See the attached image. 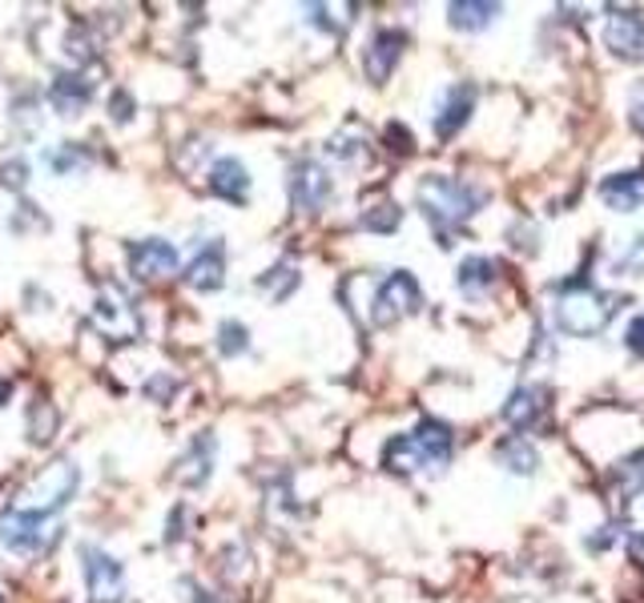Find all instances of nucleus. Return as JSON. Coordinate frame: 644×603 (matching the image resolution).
Instances as JSON below:
<instances>
[{
    "mask_svg": "<svg viewBox=\"0 0 644 603\" xmlns=\"http://www.w3.org/2000/svg\"><path fill=\"white\" fill-rule=\"evenodd\" d=\"M415 201H419L423 218L432 221L435 233L447 238V230H456L471 213H480V206L488 201V189L468 186V182H456V177L444 174H427L415 189Z\"/></svg>",
    "mask_w": 644,
    "mask_h": 603,
    "instance_id": "f257e3e1",
    "label": "nucleus"
},
{
    "mask_svg": "<svg viewBox=\"0 0 644 603\" xmlns=\"http://www.w3.org/2000/svg\"><path fill=\"white\" fill-rule=\"evenodd\" d=\"M451 427L439 423V418H423L411 435H395V439L383 447V467L395 471V475H411L419 467H447L451 463Z\"/></svg>",
    "mask_w": 644,
    "mask_h": 603,
    "instance_id": "f03ea898",
    "label": "nucleus"
},
{
    "mask_svg": "<svg viewBox=\"0 0 644 603\" xmlns=\"http://www.w3.org/2000/svg\"><path fill=\"white\" fill-rule=\"evenodd\" d=\"M616 314V298L597 290L592 282H572L564 286L560 302H556V326L572 338H592L612 322Z\"/></svg>",
    "mask_w": 644,
    "mask_h": 603,
    "instance_id": "7ed1b4c3",
    "label": "nucleus"
},
{
    "mask_svg": "<svg viewBox=\"0 0 644 603\" xmlns=\"http://www.w3.org/2000/svg\"><path fill=\"white\" fill-rule=\"evenodd\" d=\"M77 487H81V471H77V463H73V459H57V463H48L45 471L21 491V500L12 503V507L45 515V519H57L61 511L73 503Z\"/></svg>",
    "mask_w": 644,
    "mask_h": 603,
    "instance_id": "20e7f679",
    "label": "nucleus"
},
{
    "mask_svg": "<svg viewBox=\"0 0 644 603\" xmlns=\"http://www.w3.org/2000/svg\"><path fill=\"white\" fill-rule=\"evenodd\" d=\"M94 326H97V335H106V342L125 347V342H138L141 314L121 286H106L94 302Z\"/></svg>",
    "mask_w": 644,
    "mask_h": 603,
    "instance_id": "39448f33",
    "label": "nucleus"
},
{
    "mask_svg": "<svg viewBox=\"0 0 644 603\" xmlns=\"http://www.w3.org/2000/svg\"><path fill=\"white\" fill-rule=\"evenodd\" d=\"M57 539V519L33 515V511L9 507L0 515V547L12 556H41Z\"/></svg>",
    "mask_w": 644,
    "mask_h": 603,
    "instance_id": "423d86ee",
    "label": "nucleus"
},
{
    "mask_svg": "<svg viewBox=\"0 0 644 603\" xmlns=\"http://www.w3.org/2000/svg\"><path fill=\"white\" fill-rule=\"evenodd\" d=\"M419 282L411 278L407 270H395V274H386L383 282H379L375 298H371V326H379V330H386V326H395L399 318H407V314L419 310Z\"/></svg>",
    "mask_w": 644,
    "mask_h": 603,
    "instance_id": "0eeeda50",
    "label": "nucleus"
},
{
    "mask_svg": "<svg viewBox=\"0 0 644 603\" xmlns=\"http://www.w3.org/2000/svg\"><path fill=\"white\" fill-rule=\"evenodd\" d=\"M81 575L89 603H121L125 600V571L106 547L81 544Z\"/></svg>",
    "mask_w": 644,
    "mask_h": 603,
    "instance_id": "6e6552de",
    "label": "nucleus"
},
{
    "mask_svg": "<svg viewBox=\"0 0 644 603\" xmlns=\"http://www.w3.org/2000/svg\"><path fill=\"white\" fill-rule=\"evenodd\" d=\"M177 245L165 238H145V242L129 245V274L138 282H162L177 274Z\"/></svg>",
    "mask_w": 644,
    "mask_h": 603,
    "instance_id": "1a4fd4ad",
    "label": "nucleus"
},
{
    "mask_svg": "<svg viewBox=\"0 0 644 603\" xmlns=\"http://www.w3.org/2000/svg\"><path fill=\"white\" fill-rule=\"evenodd\" d=\"M330 194H335V182H330V174L318 162L303 157V162L291 169V201H294V209H303V213H318V209L330 201Z\"/></svg>",
    "mask_w": 644,
    "mask_h": 603,
    "instance_id": "9d476101",
    "label": "nucleus"
},
{
    "mask_svg": "<svg viewBox=\"0 0 644 603\" xmlns=\"http://www.w3.org/2000/svg\"><path fill=\"white\" fill-rule=\"evenodd\" d=\"M604 45L624 61H644V17L629 9H612L604 21Z\"/></svg>",
    "mask_w": 644,
    "mask_h": 603,
    "instance_id": "9b49d317",
    "label": "nucleus"
},
{
    "mask_svg": "<svg viewBox=\"0 0 644 603\" xmlns=\"http://www.w3.org/2000/svg\"><path fill=\"white\" fill-rule=\"evenodd\" d=\"M403 48H407V33H399V29H379V33L367 41V53H363L367 77H371L375 85H383L386 77L395 73Z\"/></svg>",
    "mask_w": 644,
    "mask_h": 603,
    "instance_id": "f8f14e48",
    "label": "nucleus"
},
{
    "mask_svg": "<svg viewBox=\"0 0 644 603\" xmlns=\"http://www.w3.org/2000/svg\"><path fill=\"white\" fill-rule=\"evenodd\" d=\"M471 109H476V85L471 81L451 85V89L439 97V109H435V133H439V138H456L459 129L471 121Z\"/></svg>",
    "mask_w": 644,
    "mask_h": 603,
    "instance_id": "ddd939ff",
    "label": "nucleus"
},
{
    "mask_svg": "<svg viewBox=\"0 0 644 603\" xmlns=\"http://www.w3.org/2000/svg\"><path fill=\"white\" fill-rule=\"evenodd\" d=\"M544 415H548V391L544 386H520L504 403V423L515 430H536Z\"/></svg>",
    "mask_w": 644,
    "mask_h": 603,
    "instance_id": "4468645a",
    "label": "nucleus"
},
{
    "mask_svg": "<svg viewBox=\"0 0 644 603\" xmlns=\"http://www.w3.org/2000/svg\"><path fill=\"white\" fill-rule=\"evenodd\" d=\"M214 447H218V442H214L210 430L189 442V451L182 454V463H177V471H174V479L182 483V487H206V483H210Z\"/></svg>",
    "mask_w": 644,
    "mask_h": 603,
    "instance_id": "2eb2a0df",
    "label": "nucleus"
},
{
    "mask_svg": "<svg viewBox=\"0 0 644 603\" xmlns=\"http://www.w3.org/2000/svg\"><path fill=\"white\" fill-rule=\"evenodd\" d=\"M186 282L194 286V290L201 294H214V290H222V282H226V250L222 242L214 238L206 250H198V257L186 266Z\"/></svg>",
    "mask_w": 644,
    "mask_h": 603,
    "instance_id": "dca6fc26",
    "label": "nucleus"
},
{
    "mask_svg": "<svg viewBox=\"0 0 644 603\" xmlns=\"http://www.w3.org/2000/svg\"><path fill=\"white\" fill-rule=\"evenodd\" d=\"M210 194H218L222 201H234V206H242V201L250 198V174L247 165L238 162V157H218V162L210 165Z\"/></svg>",
    "mask_w": 644,
    "mask_h": 603,
    "instance_id": "f3484780",
    "label": "nucleus"
},
{
    "mask_svg": "<svg viewBox=\"0 0 644 603\" xmlns=\"http://www.w3.org/2000/svg\"><path fill=\"white\" fill-rule=\"evenodd\" d=\"M600 198L604 206L616 209V213H633L644 206V169L636 174H612L600 182Z\"/></svg>",
    "mask_w": 644,
    "mask_h": 603,
    "instance_id": "a211bd4d",
    "label": "nucleus"
},
{
    "mask_svg": "<svg viewBox=\"0 0 644 603\" xmlns=\"http://www.w3.org/2000/svg\"><path fill=\"white\" fill-rule=\"evenodd\" d=\"M89 97H94V85L85 81V77H77V73H61V77H53V85H48V105L65 117L81 113L85 105H89Z\"/></svg>",
    "mask_w": 644,
    "mask_h": 603,
    "instance_id": "6ab92c4d",
    "label": "nucleus"
},
{
    "mask_svg": "<svg viewBox=\"0 0 644 603\" xmlns=\"http://www.w3.org/2000/svg\"><path fill=\"white\" fill-rule=\"evenodd\" d=\"M495 282H500V266H495L492 257H480V254L463 257V266H459V290L468 294V298H483Z\"/></svg>",
    "mask_w": 644,
    "mask_h": 603,
    "instance_id": "aec40b11",
    "label": "nucleus"
},
{
    "mask_svg": "<svg viewBox=\"0 0 644 603\" xmlns=\"http://www.w3.org/2000/svg\"><path fill=\"white\" fill-rule=\"evenodd\" d=\"M57 406L48 403L45 395H36L33 406H29V442L33 447H45V442H53V435H57Z\"/></svg>",
    "mask_w": 644,
    "mask_h": 603,
    "instance_id": "412c9836",
    "label": "nucleus"
},
{
    "mask_svg": "<svg viewBox=\"0 0 644 603\" xmlns=\"http://www.w3.org/2000/svg\"><path fill=\"white\" fill-rule=\"evenodd\" d=\"M500 463H504L507 471H515V475H532V471H539V451L524 439H507L504 447H500Z\"/></svg>",
    "mask_w": 644,
    "mask_h": 603,
    "instance_id": "4be33fe9",
    "label": "nucleus"
},
{
    "mask_svg": "<svg viewBox=\"0 0 644 603\" xmlns=\"http://www.w3.org/2000/svg\"><path fill=\"white\" fill-rule=\"evenodd\" d=\"M500 12H504L500 4H468V0H463V4H451L447 17H451L456 29H471V33H476V29H488Z\"/></svg>",
    "mask_w": 644,
    "mask_h": 603,
    "instance_id": "5701e85b",
    "label": "nucleus"
},
{
    "mask_svg": "<svg viewBox=\"0 0 644 603\" xmlns=\"http://www.w3.org/2000/svg\"><path fill=\"white\" fill-rule=\"evenodd\" d=\"M298 286V270L291 266V262H279L274 270H266L262 278H258V290L262 294H270L274 302H282V298H291V290Z\"/></svg>",
    "mask_w": 644,
    "mask_h": 603,
    "instance_id": "b1692460",
    "label": "nucleus"
},
{
    "mask_svg": "<svg viewBox=\"0 0 644 603\" xmlns=\"http://www.w3.org/2000/svg\"><path fill=\"white\" fill-rule=\"evenodd\" d=\"M363 230L371 233H395L399 230V221H403V209L395 206V201H379V206L363 209Z\"/></svg>",
    "mask_w": 644,
    "mask_h": 603,
    "instance_id": "393cba45",
    "label": "nucleus"
},
{
    "mask_svg": "<svg viewBox=\"0 0 644 603\" xmlns=\"http://www.w3.org/2000/svg\"><path fill=\"white\" fill-rule=\"evenodd\" d=\"M218 350H222L226 359L247 354V350H250V330L242 322H234V318H226V322L218 326Z\"/></svg>",
    "mask_w": 644,
    "mask_h": 603,
    "instance_id": "a878e982",
    "label": "nucleus"
},
{
    "mask_svg": "<svg viewBox=\"0 0 644 603\" xmlns=\"http://www.w3.org/2000/svg\"><path fill=\"white\" fill-rule=\"evenodd\" d=\"M612 475H616V483L624 487L629 500H633V495H644V451H636L633 459H624Z\"/></svg>",
    "mask_w": 644,
    "mask_h": 603,
    "instance_id": "bb28decb",
    "label": "nucleus"
},
{
    "mask_svg": "<svg viewBox=\"0 0 644 603\" xmlns=\"http://www.w3.org/2000/svg\"><path fill=\"white\" fill-rule=\"evenodd\" d=\"M85 162H89V157H85L81 145H61L57 153H48V165H53L57 174H69V169H85Z\"/></svg>",
    "mask_w": 644,
    "mask_h": 603,
    "instance_id": "cd10ccee",
    "label": "nucleus"
},
{
    "mask_svg": "<svg viewBox=\"0 0 644 603\" xmlns=\"http://www.w3.org/2000/svg\"><path fill=\"white\" fill-rule=\"evenodd\" d=\"M330 153H335L339 162H359V157H367V150L359 141H351V133H339V138L330 141Z\"/></svg>",
    "mask_w": 644,
    "mask_h": 603,
    "instance_id": "c85d7f7f",
    "label": "nucleus"
},
{
    "mask_svg": "<svg viewBox=\"0 0 644 603\" xmlns=\"http://www.w3.org/2000/svg\"><path fill=\"white\" fill-rule=\"evenodd\" d=\"M629 270H633V274H644V238H636V242L624 250L621 262H616V274H629Z\"/></svg>",
    "mask_w": 644,
    "mask_h": 603,
    "instance_id": "c756f323",
    "label": "nucleus"
},
{
    "mask_svg": "<svg viewBox=\"0 0 644 603\" xmlns=\"http://www.w3.org/2000/svg\"><path fill=\"white\" fill-rule=\"evenodd\" d=\"M109 109H113V121H118V125H125L129 117H133V97H129L125 89H118V94L109 97Z\"/></svg>",
    "mask_w": 644,
    "mask_h": 603,
    "instance_id": "7c9ffc66",
    "label": "nucleus"
},
{
    "mask_svg": "<svg viewBox=\"0 0 644 603\" xmlns=\"http://www.w3.org/2000/svg\"><path fill=\"white\" fill-rule=\"evenodd\" d=\"M624 347L633 350V354H644V318H633L629 330H624Z\"/></svg>",
    "mask_w": 644,
    "mask_h": 603,
    "instance_id": "2f4dec72",
    "label": "nucleus"
},
{
    "mask_svg": "<svg viewBox=\"0 0 644 603\" xmlns=\"http://www.w3.org/2000/svg\"><path fill=\"white\" fill-rule=\"evenodd\" d=\"M177 391V383L174 379H165V374H157V379H150V383H145V395L150 398H170Z\"/></svg>",
    "mask_w": 644,
    "mask_h": 603,
    "instance_id": "473e14b6",
    "label": "nucleus"
},
{
    "mask_svg": "<svg viewBox=\"0 0 644 603\" xmlns=\"http://www.w3.org/2000/svg\"><path fill=\"white\" fill-rule=\"evenodd\" d=\"M386 141L395 153H411V133L403 125H386Z\"/></svg>",
    "mask_w": 644,
    "mask_h": 603,
    "instance_id": "72a5a7b5",
    "label": "nucleus"
},
{
    "mask_svg": "<svg viewBox=\"0 0 644 603\" xmlns=\"http://www.w3.org/2000/svg\"><path fill=\"white\" fill-rule=\"evenodd\" d=\"M633 125H636V133H644V81L633 94Z\"/></svg>",
    "mask_w": 644,
    "mask_h": 603,
    "instance_id": "f704fd0d",
    "label": "nucleus"
},
{
    "mask_svg": "<svg viewBox=\"0 0 644 603\" xmlns=\"http://www.w3.org/2000/svg\"><path fill=\"white\" fill-rule=\"evenodd\" d=\"M24 174H29V165H24V162L4 165V182H12V186H24Z\"/></svg>",
    "mask_w": 644,
    "mask_h": 603,
    "instance_id": "c9c22d12",
    "label": "nucleus"
},
{
    "mask_svg": "<svg viewBox=\"0 0 644 603\" xmlns=\"http://www.w3.org/2000/svg\"><path fill=\"white\" fill-rule=\"evenodd\" d=\"M9 398H12V379L0 374V406H9Z\"/></svg>",
    "mask_w": 644,
    "mask_h": 603,
    "instance_id": "e433bc0d",
    "label": "nucleus"
}]
</instances>
